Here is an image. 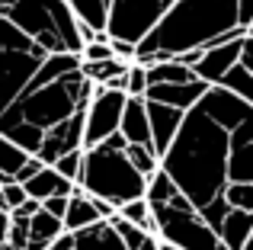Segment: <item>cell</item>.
Returning a JSON list of instances; mask_svg holds the SVG:
<instances>
[{
	"label": "cell",
	"mask_w": 253,
	"mask_h": 250,
	"mask_svg": "<svg viewBox=\"0 0 253 250\" xmlns=\"http://www.w3.org/2000/svg\"><path fill=\"white\" fill-rule=\"evenodd\" d=\"M106 58H116L109 42H86L81 48V61H106Z\"/></svg>",
	"instance_id": "obj_32"
},
{
	"label": "cell",
	"mask_w": 253,
	"mask_h": 250,
	"mask_svg": "<svg viewBox=\"0 0 253 250\" xmlns=\"http://www.w3.org/2000/svg\"><path fill=\"white\" fill-rule=\"evenodd\" d=\"M3 244H10L13 250H26V244H29V218L10 215V221H6V234H3Z\"/></svg>",
	"instance_id": "obj_27"
},
{
	"label": "cell",
	"mask_w": 253,
	"mask_h": 250,
	"mask_svg": "<svg viewBox=\"0 0 253 250\" xmlns=\"http://www.w3.org/2000/svg\"><path fill=\"white\" fill-rule=\"evenodd\" d=\"M144 90H148L144 64L128 61V68H125V96H144Z\"/></svg>",
	"instance_id": "obj_29"
},
{
	"label": "cell",
	"mask_w": 253,
	"mask_h": 250,
	"mask_svg": "<svg viewBox=\"0 0 253 250\" xmlns=\"http://www.w3.org/2000/svg\"><path fill=\"white\" fill-rule=\"evenodd\" d=\"M125 109V93L122 90H106L93 83V96L84 109V148H93L103 138L119 131V119Z\"/></svg>",
	"instance_id": "obj_8"
},
{
	"label": "cell",
	"mask_w": 253,
	"mask_h": 250,
	"mask_svg": "<svg viewBox=\"0 0 253 250\" xmlns=\"http://www.w3.org/2000/svg\"><path fill=\"white\" fill-rule=\"evenodd\" d=\"M42 167H45V164L39 161V157H32V154H29V157L23 161V167H19L16 173H13V183H26V180H32V176H36Z\"/></svg>",
	"instance_id": "obj_33"
},
{
	"label": "cell",
	"mask_w": 253,
	"mask_h": 250,
	"mask_svg": "<svg viewBox=\"0 0 253 250\" xmlns=\"http://www.w3.org/2000/svg\"><path fill=\"white\" fill-rule=\"evenodd\" d=\"M74 186H81L86 196L109 202L112 208L125 206L131 199H141L148 189V176H141L125 157V138L109 135L93 148H84L81 154V173Z\"/></svg>",
	"instance_id": "obj_5"
},
{
	"label": "cell",
	"mask_w": 253,
	"mask_h": 250,
	"mask_svg": "<svg viewBox=\"0 0 253 250\" xmlns=\"http://www.w3.org/2000/svg\"><path fill=\"white\" fill-rule=\"evenodd\" d=\"M209 90L205 81H189V83H148L144 90V100H154V103H164V106H173L179 113L192 106L199 96Z\"/></svg>",
	"instance_id": "obj_12"
},
{
	"label": "cell",
	"mask_w": 253,
	"mask_h": 250,
	"mask_svg": "<svg viewBox=\"0 0 253 250\" xmlns=\"http://www.w3.org/2000/svg\"><path fill=\"white\" fill-rule=\"evenodd\" d=\"M170 6H173V0H109L106 36L135 45L138 39H144L161 23V16Z\"/></svg>",
	"instance_id": "obj_7"
},
{
	"label": "cell",
	"mask_w": 253,
	"mask_h": 250,
	"mask_svg": "<svg viewBox=\"0 0 253 250\" xmlns=\"http://www.w3.org/2000/svg\"><path fill=\"white\" fill-rule=\"evenodd\" d=\"M74 19L93 32H106V13H109V0H64Z\"/></svg>",
	"instance_id": "obj_20"
},
{
	"label": "cell",
	"mask_w": 253,
	"mask_h": 250,
	"mask_svg": "<svg viewBox=\"0 0 253 250\" xmlns=\"http://www.w3.org/2000/svg\"><path fill=\"white\" fill-rule=\"evenodd\" d=\"M237 58H241V55H237ZM215 87H221V90H228V93H234V96H241V100L253 103V68L244 64V61H234L228 71H224V77L215 83Z\"/></svg>",
	"instance_id": "obj_21"
},
{
	"label": "cell",
	"mask_w": 253,
	"mask_h": 250,
	"mask_svg": "<svg viewBox=\"0 0 253 250\" xmlns=\"http://www.w3.org/2000/svg\"><path fill=\"white\" fill-rule=\"evenodd\" d=\"M144 199L154 215V238L176 250H228L209 228V221L186 202V196L161 173V167L148 176Z\"/></svg>",
	"instance_id": "obj_4"
},
{
	"label": "cell",
	"mask_w": 253,
	"mask_h": 250,
	"mask_svg": "<svg viewBox=\"0 0 253 250\" xmlns=\"http://www.w3.org/2000/svg\"><path fill=\"white\" fill-rule=\"evenodd\" d=\"M45 250H71V231H61Z\"/></svg>",
	"instance_id": "obj_36"
},
{
	"label": "cell",
	"mask_w": 253,
	"mask_h": 250,
	"mask_svg": "<svg viewBox=\"0 0 253 250\" xmlns=\"http://www.w3.org/2000/svg\"><path fill=\"white\" fill-rule=\"evenodd\" d=\"M29 196H26V189L19 186V183H3L0 186V208H6V212H13V208H19V202H26Z\"/></svg>",
	"instance_id": "obj_31"
},
{
	"label": "cell",
	"mask_w": 253,
	"mask_h": 250,
	"mask_svg": "<svg viewBox=\"0 0 253 250\" xmlns=\"http://www.w3.org/2000/svg\"><path fill=\"white\" fill-rule=\"evenodd\" d=\"M144 77H148V83H189V81H199V77L192 74V68L173 61V58L144 64Z\"/></svg>",
	"instance_id": "obj_19"
},
{
	"label": "cell",
	"mask_w": 253,
	"mask_h": 250,
	"mask_svg": "<svg viewBox=\"0 0 253 250\" xmlns=\"http://www.w3.org/2000/svg\"><path fill=\"white\" fill-rule=\"evenodd\" d=\"M64 208H68V196H48V199H42V212L55 215V218H61Z\"/></svg>",
	"instance_id": "obj_34"
},
{
	"label": "cell",
	"mask_w": 253,
	"mask_h": 250,
	"mask_svg": "<svg viewBox=\"0 0 253 250\" xmlns=\"http://www.w3.org/2000/svg\"><path fill=\"white\" fill-rule=\"evenodd\" d=\"M81 68L74 51H45L23 29L0 16V135L32 154L26 128L19 122V106L45 83L61 81Z\"/></svg>",
	"instance_id": "obj_2"
},
{
	"label": "cell",
	"mask_w": 253,
	"mask_h": 250,
	"mask_svg": "<svg viewBox=\"0 0 253 250\" xmlns=\"http://www.w3.org/2000/svg\"><path fill=\"white\" fill-rule=\"evenodd\" d=\"M247 36H250V32H241V36H231V39H224V42H218V45L202 48V51H199V58L192 61V74H196L199 81H205L209 87H215V83L224 77V71L237 61L241 45H244V39H247Z\"/></svg>",
	"instance_id": "obj_10"
},
{
	"label": "cell",
	"mask_w": 253,
	"mask_h": 250,
	"mask_svg": "<svg viewBox=\"0 0 253 250\" xmlns=\"http://www.w3.org/2000/svg\"><path fill=\"white\" fill-rule=\"evenodd\" d=\"M71 250H125V244L109 218H99L81 231H71Z\"/></svg>",
	"instance_id": "obj_14"
},
{
	"label": "cell",
	"mask_w": 253,
	"mask_h": 250,
	"mask_svg": "<svg viewBox=\"0 0 253 250\" xmlns=\"http://www.w3.org/2000/svg\"><path fill=\"white\" fill-rule=\"evenodd\" d=\"M215 234L228 250H247V244H253V212L228 208L215 225Z\"/></svg>",
	"instance_id": "obj_13"
},
{
	"label": "cell",
	"mask_w": 253,
	"mask_h": 250,
	"mask_svg": "<svg viewBox=\"0 0 253 250\" xmlns=\"http://www.w3.org/2000/svg\"><path fill=\"white\" fill-rule=\"evenodd\" d=\"M81 148H84V109H77L74 116H68L64 122L51 125V128L45 131L32 157H39L45 167H51L61 154H68V151H81Z\"/></svg>",
	"instance_id": "obj_9"
},
{
	"label": "cell",
	"mask_w": 253,
	"mask_h": 250,
	"mask_svg": "<svg viewBox=\"0 0 253 250\" xmlns=\"http://www.w3.org/2000/svg\"><path fill=\"white\" fill-rule=\"evenodd\" d=\"M116 215H122L128 225L141 228L144 234H154V215H151V206H148V199H144V196H141V199L125 202V206H119Z\"/></svg>",
	"instance_id": "obj_22"
},
{
	"label": "cell",
	"mask_w": 253,
	"mask_h": 250,
	"mask_svg": "<svg viewBox=\"0 0 253 250\" xmlns=\"http://www.w3.org/2000/svg\"><path fill=\"white\" fill-rule=\"evenodd\" d=\"M0 250H13V247H10V244H0Z\"/></svg>",
	"instance_id": "obj_40"
},
{
	"label": "cell",
	"mask_w": 253,
	"mask_h": 250,
	"mask_svg": "<svg viewBox=\"0 0 253 250\" xmlns=\"http://www.w3.org/2000/svg\"><path fill=\"white\" fill-rule=\"evenodd\" d=\"M157 250H176L173 244H164V241H157Z\"/></svg>",
	"instance_id": "obj_39"
},
{
	"label": "cell",
	"mask_w": 253,
	"mask_h": 250,
	"mask_svg": "<svg viewBox=\"0 0 253 250\" xmlns=\"http://www.w3.org/2000/svg\"><path fill=\"white\" fill-rule=\"evenodd\" d=\"M6 221H10V212L0 208V244H3V234H6Z\"/></svg>",
	"instance_id": "obj_38"
},
{
	"label": "cell",
	"mask_w": 253,
	"mask_h": 250,
	"mask_svg": "<svg viewBox=\"0 0 253 250\" xmlns=\"http://www.w3.org/2000/svg\"><path fill=\"white\" fill-rule=\"evenodd\" d=\"M224 206L228 208H244V212H253V183H228L221 193Z\"/></svg>",
	"instance_id": "obj_26"
},
{
	"label": "cell",
	"mask_w": 253,
	"mask_h": 250,
	"mask_svg": "<svg viewBox=\"0 0 253 250\" xmlns=\"http://www.w3.org/2000/svg\"><path fill=\"white\" fill-rule=\"evenodd\" d=\"M61 231H64L61 218H55V215H48V212L39 208V212L29 218V244H26V250H45Z\"/></svg>",
	"instance_id": "obj_18"
},
{
	"label": "cell",
	"mask_w": 253,
	"mask_h": 250,
	"mask_svg": "<svg viewBox=\"0 0 253 250\" xmlns=\"http://www.w3.org/2000/svg\"><path fill=\"white\" fill-rule=\"evenodd\" d=\"M250 116L253 103L221 87H209L183 113L176 135L157 164L211 231L228 212L221 193L231 183V135Z\"/></svg>",
	"instance_id": "obj_1"
},
{
	"label": "cell",
	"mask_w": 253,
	"mask_h": 250,
	"mask_svg": "<svg viewBox=\"0 0 253 250\" xmlns=\"http://www.w3.org/2000/svg\"><path fill=\"white\" fill-rule=\"evenodd\" d=\"M135 250H157V238H154V234H148V238H144Z\"/></svg>",
	"instance_id": "obj_37"
},
{
	"label": "cell",
	"mask_w": 253,
	"mask_h": 250,
	"mask_svg": "<svg viewBox=\"0 0 253 250\" xmlns=\"http://www.w3.org/2000/svg\"><path fill=\"white\" fill-rule=\"evenodd\" d=\"M39 208H42V202H39V199H26V202H19V208H13L10 215H19V218H32Z\"/></svg>",
	"instance_id": "obj_35"
},
{
	"label": "cell",
	"mask_w": 253,
	"mask_h": 250,
	"mask_svg": "<svg viewBox=\"0 0 253 250\" xmlns=\"http://www.w3.org/2000/svg\"><path fill=\"white\" fill-rule=\"evenodd\" d=\"M19 186L26 189V196L29 199H48V196H71V189H74V183L71 180H64V176H58L51 167H42L32 180H26V183H19Z\"/></svg>",
	"instance_id": "obj_17"
},
{
	"label": "cell",
	"mask_w": 253,
	"mask_h": 250,
	"mask_svg": "<svg viewBox=\"0 0 253 250\" xmlns=\"http://www.w3.org/2000/svg\"><path fill=\"white\" fill-rule=\"evenodd\" d=\"M253 32L241 26V3L237 0H173V6L161 16V23L135 42L138 64L179 58L186 51H199L218 45L231 36Z\"/></svg>",
	"instance_id": "obj_3"
},
{
	"label": "cell",
	"mask_w": 253,
	"mask_h": 250,
	"mask_svg": "<svg viewBox=\"0 0 253 250\" xmlns=\"http://www.w3.org/2000/svg\"><path fill=\"white\" fill-rule=\"evenodd\" d=\"M125 157H128V164L138 170L141 176H151L157 170V154H154V148L151 144H125Z\"/></svg>",
	"instance_id": "obj_25"
},
{
	"label": "cell",
	"mask_w": 253,
	"mask_h": 250,
	"mask_svg": "<svg viewBox=\"0 0 253 250\" xmlns=\"http://www.w3.org/2000/svg\"><path fill=\"white\" fill-rule=\"evenodd\" d=\"M26 157L29 154H26L19 144H13L10 138L0 135V186H3V183H13V173L23 167Z\"/></svg>",
	"instance_id": "obj_23"
},
{
	"label": "cell",
	"mask_w": 253,
	"mask_h": 250,
	"mask_svg": "<svg viewBox=\"0 0 253 250\" xmlns=\"http://www.w3.org/2000/svg\"><path fill=\"white\" fill-rule=\"evenodd\" d=\"M0 16L23 29L45 51H74L81 55V23L64 0H0Z\"/></svg>",
	"instance_id": "obj_6"
},
{
	"label": "cell",
	"mask_w": 253,
	"mask_h": 250,
	"mask_svg": "<svg viewBox=\"0 0 253 250\" xmlns=\"http://www.w3.org/2000/svg\"><path fill=\"white\" fill-rule=\"evenodd\" d=\"M119 135L125 138V144H151L148 113H144L141 96H125V109H122V119H119Z\"/></svg>",
	"instance_id": "obj_15"
},
{
	"label": "cell",
	"mask_w": 253,
	"mask_h": 250,
	"mask_svg": "<svg viewBox=\"0 0 253 250\" xmlns=\"http://www.w3.org/2000/svg\"><path fill=\"white\" fill-rule=\"evenodd\" d=\"M81 154H84V148H81V151H68V154H61L55 164H51V170H55L58 176H64V180L74 183L77 173H81Z\"/></svg>",
	"instance_id": "obj_30"
},
{
	"label": "cell",
	"mask_w": 253,
	"mask_h": 250,
	"mask_svg": "<svg viewBox=\"0 0 253 250\" xmlns=\"http://www.w3.org/2000/svg\"><path fill=\"white\" fill-rule=\"evenodd\" d=\"M144 100V96H141ZM144 113H148V131H151V148H154L157 161L161 154L167 151V144L173 141L179 122H183V113L173 106H164V103H154V100H144Z\"/></svg>",
	"instance_id": "obj_11"
},
{
	"label": "cell",
	"mask_w": 253,
	"mask_h": 250,
	"mask_svg": "<svg viewBox=\"0 0 253 250\" xmlns=\"http://www.w3.org/2000/svg\"><path fill=\"white\" fill-rule=\"evenodd\" d=\"M109 225L116 228V234H119V238H122V244H125V250H135V247L141 244L144 238H148V234H144L141 228L128 225V221H125L122 215H112V218H109Z\"/></svg>",
	"instance_id": "obj_28"
},
{
	"label": "cell",
	"mask_w": 253,
	"mask_h": 250,
	"mask_svg": "<svg viewBox=\"0 0 253 250\" xmlns=\"http://www.w3.org/2000/svg\"><path fill=\"white\" fill-rule=\"evenodd\" d=\"M125 68H128V61H122V58H106V61H81V74H84L90 83H99V87H103L109 77L122 74Z\"/></svg>",
	"instance_id": "obj_24"
},
{
	"label": "cell",
	"mask_w": 253,
	"mask_h": 250,
	"mask_svg": "<svg viewBox=\"0 0 253 250\" xmlns=\"http://www.w3.org/2000/svg\"><path fill=\"white\" fill-rule=\"evenodd\" d=\"M93 221H99L93 196H86L81 186H74L71 196H68V208H64V215H61V228L64 231H81V228L93 225Z\"/></svg>",
	"instance_id": "obj_16"
}]
</instances>
